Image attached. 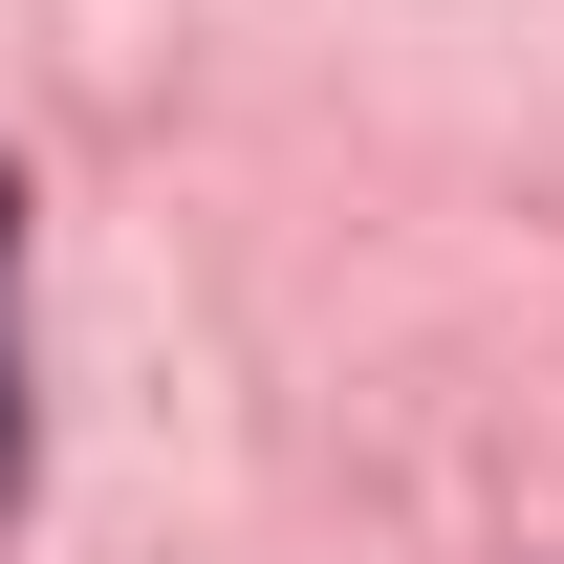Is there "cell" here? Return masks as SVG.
<instances>
[{
	"label": "cell",
	"instance_id": "6da1fadb",
	"mask_svg": "<svg viewBox=\"0 0 564 564\" xmlns=\"http://www.w3.org/2000/svg\"><path fill=\"white\" fill-rule=\"evenodd\" d=\"M0 478H22V391H0Z\"/></svg>",
	"mask_w": 564,
	"mask_h": 564
}]
</instances>
